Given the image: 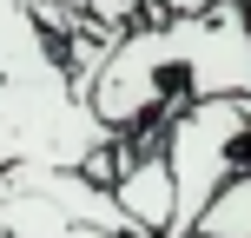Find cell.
<instances>
[{
	"mask_svg": "<svg viewBox=\"0 0 251 238\" xmlns=\"http://www.w3.org/2000/svg\"><path fill=\"white\" fill-rule=\"evenodd\" d=\"M165 159H172L178 185V218L172 238H192L199 212L251 172V93H218V100H192L165 119Z\"/></svg>",
	"mask_w": 251,
	"mask_h": 238,
	"instance_id": "cell-1",
	"label": "cell"
},
{
	"mask_svg": "<svg viewBox=\"0 0 251 238\" xmlns=\"http://www.w3.org/2000/svg\"><path fill=\"white\" fill-rule=\"evenodd\" d=\"M192 238H251V172H245V179H231V185L199 212Z\"/></svg>",
	"mask_w": 251,
	"mask_h": 238,
	"instance_id": "cell-2",
	"label": "cell"
},
{
	"mask_svg": "<svg viewBox=\"0 0 251 238\" xmlns=\"http://www.w3.org/2000/svg\"><path fill=\"white\" fill-rule=\"evenodd\" d=\"M0 238H13V232H0Z\"/></svg>",
	"mask_w": 251,
	"mask_h": 238,
	"instance_id": "cell-3",
	"label": "cell"
}]
</instances>
